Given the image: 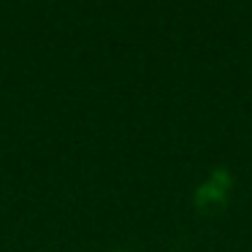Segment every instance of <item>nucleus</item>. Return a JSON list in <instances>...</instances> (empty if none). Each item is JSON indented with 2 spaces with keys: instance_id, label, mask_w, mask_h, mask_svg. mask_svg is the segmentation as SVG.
Returning a JSON list of instances; mask_svg holds the SVG:
<instances>
[{
  "instance_id": "1",
  "label": "nucleus",
  "mask_w": 252,
  "mask_h": 252,
  "mask_svg": "<svg viewBox=\"0 0 252 252\" xmlns=\"http://www.w3.org/2000/svg\"><path fill=\"white\" fill-rule=\"evenodd\" d=\"M117 252H130V250H117Z\"/></svg>"
}]
</instances>
